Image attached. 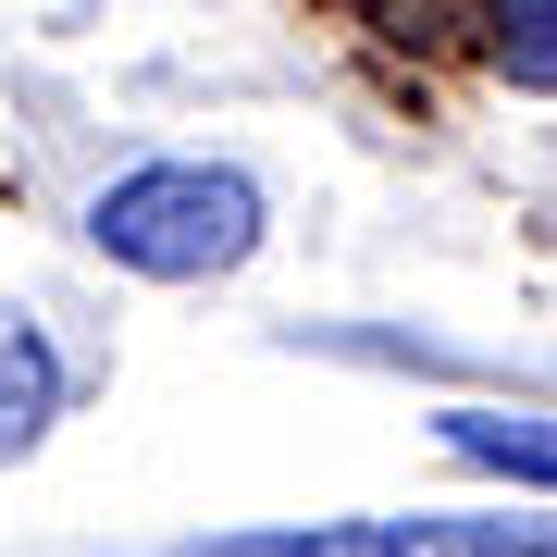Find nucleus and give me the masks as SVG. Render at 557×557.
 Masks as SVG:
<instances>
[{"label": "nucleus", "instance_id": "4", "mask_svg": "<svg viewBox=\"0 0 557 557\" xmlns=\"http://www.w3.org/2000/svg\"><path fill=\"white\" fill-rule=\"evenodd\" d=\"M384 557H557V520H384Z\"/></svg>", "mask_w": 557, "mask_h": 557}, {"label": "nucleus", "instance_id": "1", "mask_svg": "<svg viewBox=\"0 0 557 557\" xmlns=\"http://www.w3.org/2000/svg\"><path fill=\"white\" fill-rule=\"evenodd\" d=\"M87 248L149 285H211L260 248V186L236 161H137L87 199Z\"/></svg>", "mask_w": 557, "mask_h": 557}, {"label": "nucleus", "instance_id": "2", "mask_svg": "<svg viewBox=\"0 0 557 557\" xmlns=\"http://www.w3.org/2000/svg\"><path fill=\"white\" fill-rule=\"evenodd\" d=\"M434 446L471 458V471H496V483L557 496V421H533V409H434Z\"/></svg>", "mask_w": 557, "mask_h": 557}, {"label": "nucleus", "instance_id": "5", "mask_svg": "<svg viewBox=\"0 0 557 557\" xmlns=\"http://www.w3.org/2000/svg\"><path fill=\"white\" fill-rule=\"evenodd\" d=\"M483 50H496L508 87L557 100V0H483Z\"/></svg>", "mask_w": 557, "mask_h": 557}, {"label": "nucleus", "instance_id": "6", "mask_svg": "<svg viewBox=\"0 0 557 557\" xmlns=\"http://www.w3.org/2000/svg\"><path fill=\"white\" fill-rule=\"evenodd\" d=\"M186 557H384V520H273V533H211Z\"/></svg>", "mask_w": 557, "mask_h": 557}, {"label": "nucleus", "instance_id": "3", "mask_svg": "<svg viewBox=\"0 0 557 557\" xmlns=\"http://www.w3.org/2000/svg\"><path fill=\"white\" fill-rule=\"evenodd\" d=\"M62 421V347L25 310H0V458H25Z\"/></svg>", "mask_w": 557, "mask_h": 557}]
</instances>
